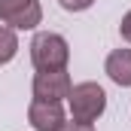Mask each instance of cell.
I'll return each mask as SVG.
<instances>
[{
  "label": "cell",
  "mask_w": 131,
  "mask_h": 131,
  "mask_svg": "<svg viewBox=\"0 0 131 131\" xmlns=\"http://www.w3.org/2000/svg\"><path fill=\"white\" fill-rule=\"evenodd\" d=\"M107 76L116 82V85H122V89H131V49H113L110 55H107Z\"/></svg>",
  "instance_id": "obj_6"
},
{
  "label": "cell",
  "mask_w": 131,
  "mask_h": 131,
  "mask_svg": "<svg viewBox=\"0 0 131 131\" xmlns=\"http://www.w3.org/2000/svg\"><path fill=\"white\" fill-rule=\"evenodd\" d=\"M119 31H122V37H125V40L131 43V9L125 12V15H122V25H119Z\"/></svg>",
  "instance_id": "obj_9"
},
{
  "label": "cell",
  "mask_w": 131,
  "mask_h": 131,
  "mask_svg": "<svg viewBox=\"0 0 131 131\" xmlns=\"http://www.w3.org/2000/svg\"><path fill=\"white\" fill-rule=\"evenodd\" d=\"M31 61L37 70H64L70 61V46L61 34H37L31 40Z\"/></svg>",
  "instance_id": "obj_2"
},
{
  "label": "cell",
  "mask_w": 131,
  "mask_h": 131,
  "mask_svg": "<svg viewBox=\"0 0 131 131\" xmlns=\"http://www.w3.org/2000/svg\"><path fill=\"white\" fill-rule=\"evenodd\" d=\"M0 21L18 31H31L43 21V9L37 0H0Z\"/></svg>",
  "instance_id": "obj_3"
},
{
  "label": "cell",
  "mask_w": 131,
  "mask_h": 131,
  "mask_svg": "<svg viewBox=\"0 0 131 131\" xmlns=\"http://www.w3.org/2000/svg\"><path fill=\"white\" fill-rule=\"evenodd\" d=\"M18 52V37L12 28H0V64H9Z\"/></svg>",
  "instance_id": "obj_7"
},
{
  "label": "cell",
  "mask_w": 131,
  "mask_h": 131,
  "mask_svg": "<svg viewBox=\"0 0 131 131\" xmlns=\"http://www.w3.org/2000/svg\"><path fill=\"white\" fill-rule=\"evenodd\" d=\"M67 104H70V116L73 122H98L101 113L107 110V92L101 89L98 82H79L70 89L67 95Z\"/></svg>",
  "instance_id": "obj_1"
},
{
  "label": "cell",
  "mask_w": 131,
  "mask_h": 131,
  "mask_svg": "<svg viewBox=\"0 0 131 131\" xmlns=\"http://www.w3.org/2000/svg\"><path fill=\"white\" fill-rule=\"evenodd\" d=\"M73 82H70V73L64 70H37L34 76V98L37 101H61L70 95Z\"/></svg>",
  "instance_id": "obj_4"
},
{
  "label": "cell",
  "mask_w": 131,
  "mask_h": 131,
  "mask_svg": "<svg viewBox=\"0 0 131 131\" xmlns=\"http://www.w3.org/2000/svg\"><path fill=\"white\" fill-rule=\"evenodd\" d=\"M58 3L64 6L67 12H82V9H89V6H92L95 0H58Z\"/></svg>",
  "instance_id": "obj_8"
},
{
  "label": "cell",
  "mask_w": 131,
  "mask_h": 131,
  "mask_svg": "<svg viewBox=\"0 0 131 131\" xmlns=\"http://www.w3.org/2000/svg\"><path fill=\"white\" fill-rule=\"evenodd\" d=\"M28 122L34 131H61L64 128V107L61 101H31L28 107Z\"/></svg>",
  "instance_id": "obj_5"
},
{
  "label": "cell",
  "mask_w": 131,
  "mask_h": 131,
  "mask_svg": "<svg viewBox=\"0 0 131 131\" xmlns=\"http://www.w3.org/2000/svg\"><path fill=\"white\" fill-rule=\"evenodd\" d=\"M61 131H95V125H89V122H64Z\"/></svg>",
  "instance_id": "obj_10"
}]
</instances>
